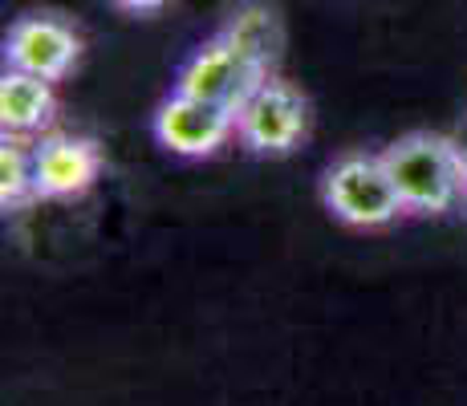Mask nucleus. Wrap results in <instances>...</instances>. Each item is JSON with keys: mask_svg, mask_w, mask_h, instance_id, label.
<instances>
[{"mask_svg": "<svg viewBox=\"0 0 467 406\" xmlns=\"http://www.w3.org/2000/svg\"><path fill=\"white\" fill-rule=\"evenodd\" d=\"M386 171L399 187L407 215H447L467 203L463 162L451 134L410 130L382 151Z\"/></svg>", "mask_w": 467, "mask_h": 406, "instance_id": "obj_1", "label": "nucleus"}, {"mask_svg": "<svg viewBox=\"0 0 467 406\" xmlns=\"http://www.w3.org/2000/svg\"><path fill=\"white\" fill-rule=\"evenodd\" d=\"M321 203L337 224L358 232H382L407 215L386 159L366 155V151H349L329 162L321 175Z\"/></svg>", "mask_w": 467, "mask_h": 406, "instance_id": "obj_2", "label": "nucleus"}, {"mask_svg": "<svg viewBox=\"0 0 467 406\" xmlns=\"http://www.w3.org/2000/svg\"><path fill=\"white\" fill-rule=\"evenodd\" d=\"M309 134V98L281 74H268L236 110V142L248 155L285 159Z\"/></svg>", "mask_w": 467, "mask_h": 406, "instance_id": "obj_3", "label": "nucleus"}, {"mask_svg": "<svg viewBox=\"0 0 467 406\" xmlns=\"http://www.w3.org/2000/svg\"><path fill=\"white\" fill-rule=\"evenodd\" d=\"M268 74L256 66L248 53H240L223 33H215L212 41H203L192 57L179 66L175 89L179 94H192L200 102L223 106V110L236 114L248 102V94L265 81Z\"/></svg>", "mask_w": 467, "mask_h": 406, "instance_id": "obj_4", "label": "nucleus"}, {"mask_svg": "<svg viewBox=\"0 0 467 406\" xmlns=\"http://www.w3.org/2000/svg\"><path fill=\"white\" fill-rule=\"evenodd\" d=\"M0 53H5V69H21V74L57 86L74 74L78 57H82V33L74 29V21L57 13H29L8 25Z\"/></svg>", "mask_w": 467, "mask_h": 406, "instance_id": "obj_5", "label": "nucleus"}, {"mask_svg": "<svg viewBox=\"0 0 467 406\" xmlns=\"http://www.w3.org/2000/svg\"><path fill=\"white\" fill-rule=\"evenodd\" d=\"M150 134L179 159H212L236 139V114L171 89V98H163L150 114Z\"/></svg>", "mask_w": 467, "mask_h": 406, "instance_id": "obj_6", "label": "nucleus"}, {"mask_svg": "<svg viewBox=\"0 0 467 406\" xmlns=\"http://www.w3.org/2000/svg\"><path fill=\"white\" fill-rule=\"evenodd\" d=\"M33 175L37 200H78L102 175V147L86 134L49 130L33 139Z\"/></svg>", "mask_w": 467, "mask_h": 406, "instance_id": "obj_7", "label": "nucleus"}, {"mask_svg": "<svg viewBox=\"0 0 467 406\" xmlns=\"http://www.w3.org/2000/svg\"><path fill=\"white\" fill-rule=\"evenodd\" d=\"M53 119H57L53 81L21 74V69H5V78H0V134L41 139V134H49Z\"/></svg>", "mask_w": 467, "mask_h": 406, "instance_id": "obj_8", "label": "nucleus"}, {"mask_svg": "<svg viewBox=\"0 0 467 406\" xmlns=\"http://www.w3.org/2000/svg\"><path fill=\"white\" fill-rule=\"evenodd\" d=\"M220 33L236 45L240 53H248L265 74H276L281 53H285V29H281L276 8H268L265 0H244V5H236L228 13Z\"/></svg>", "mask_w": 467, "mask_h": 406, "instance_id": "obj_9", "label": "nucleus"}, {"mask_svg": "<svg viewBox=\"0 0 467 406\" xmlns=\"http://www.w3.org/2000/svg\"><path fill=\"white\" fill-rule=\"evenodd\" d=\"M33 200H37L33 139L0 134V212H25Z\"/></svg>", "mask_w": 467, "mask_h": 406, "instance_id": "obj_10", "label": "nucleus"}, {"mask_svg": "<svg viewBox=\"0 0 467 406\" xmlns=\"http://www.w3.org/2000/svg\"><path fill=\"white\" fill-rule=\"evenodd\" d=\"M114 8H122V13L130 16H147V13H159V8H167L171 0H110Z\"/></svg>", "mask_w": 467, "mask_h": 406, "instance_id": "obj_11", "label": "nucleus"}, {"mask_svg": "<svg viewBox=\"0 0 467 406\" xmlns=\"http://www.w3.org/2000/svg\"><path fill=\"white\" fill-rule=\"evenodd\" d=\"M451 139H455V151H460V162H463V192H467V119L455 126Z\"/></svg>", "mask_w": 467, "mask_h": 406, "instance_id": "obj_12", "label": "nucleus"}]
</instances>
